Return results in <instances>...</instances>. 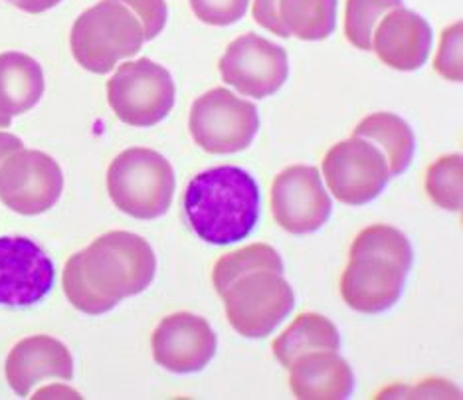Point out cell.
<instances>
[{
  "instance_id": "cell-1",
  "label": "cell",
  "mask_w": 463,
  "mask_h": 400,
  "mask_svg": "<svg viewBox=\"0 0 463 400\" xmlns=\"http://www.w3.org/2000/svg\"><path fill=\"white\" fill-rule=\"evenodd\" d=\"M156 258L149 242L128 230H111L70 256L64 293L81 313L101 315L151 286Z\"/></svg>"
},
{
  "instance_id": "cell-2",
  "label": "cell",
  "mask_w": 463,
  "mask_h": 400,
  "mask_svg": "<svg viewBox=\"0 0 463 400\" xmlns=\"http://www.w3.org/2000/svg\"><path fill=\"white\" fill-rule=\"evenodd\" d=\"M193 233L214 246H228L254 233L261 214V193L246 168L222 165L198 173L183 198Z\"/></svg>"
},
{
  "instance_id": "cell-3",
  "label": "cell",
  "mask_w": 463,
  "mask_h": 400,
  "mask_svg": "<svg viewBox=\"0 0 463 400\" xmlns=\"http://www.w3.org/2000/svg\"><path fill=\"white\" fill-rule=\"evenodd\" d=\"M145 34L139 18L119 0H101L76 18L70 33L73 60L91 73H109L139 54Z\"/></svg>"
},
{
  "instance_id": "cell-4",
  "label": "cell",
  "mask_w": 463,
  "mask_h": 400,
  "mask_svg": "<svg viewBox=\"0 0 463 400\" xmlns=\"http://www.w3.org/2000/svg\"><path fill=\"white\" fill-rule=\"evenodd\" d=\"M176 191L175 168L159 151L131 147L111 161L108 193L111 203L137 220H155L168 213Z\"/></svg>"
},
{
  "instance_id": "cell-5",
  "label": "cell",
  "mask_w": 463,
  "mask_h": 400,
  "mask_svg": "<svg viewBox=\"0 0 463 400\" xmlns=\"http://www.w3.org/2000/svg\"><path fill=\"white\" fill-rule=\"evenodd\" d=\"M232 329L248 339H264L286 321L296 305L289 281L276 270L250 271L218 293Z\"/></svg>"
},
{
  "instance_id": "cell-6",
  "label": "cell",
  "mask_w": 463,
  "mask_h": 400,
  "mask_svg": "<svg viewBox=\"0 0 463 400\" xmlns=\"http://www.w3.org/2000/svg\"><path fill=\"white\" fill-rule=\"evenodd\" d=\"M108 103L121 123L153 128L175 108L176 86L165 66L149 58L125 62L108 80Z\"/></svg>"
},
{
  "instance_id": "cell-7",
  "label": "cell",
  "mask_w": 463,
  "mask_h": 400,
  "mask_svg": "<svg viewBox=\"0 0 463 400\" xmlns=\"http://www.w3.org/2000/svg\"><path fill=\"white\" fill-rule=\"evenodd\" d=\"M188 129L194 143L210 155H234L248 149L260 131V113L251 101L226 88L203 93L191 108Z\"/></svg>"
},
{
  "instance_id": "cell-8",
  "label": "cell",
  "mask_w": 463,
  "mask_h": 400,
  "mask_svg": "<svg viewBox=\"0 0 463 400\" xmlns=\"http://www.w3.org/2000/svg\"><path fill=\"white\" fill-rule=\"evenodd\" d=\"M323 178L331 195L346 206H364L391 181L383 151L363 137L333 145L323 159Z\"/></svg>"
},
{
  "instance_id": "cell-9",
  "label": "cell",
  "mask_w": 463,
  "mask_h": 400,
  "mask_svg": "<svg viewBox=\"0 0 463 400\" xmlns=\"http://www.w3.org/2000/svg\"><path fill=\"white\" fill-rule=\"evenodd\" d=\"M64 193V173L54 157L20 149L0 165V200L23 216L44 214Z\"/></svg>"
},
{
  "instance_id": "cell-10",
  "label": "cell",
  "mask_w": 463,
  "mask_h": 400,
  "mask_svg": "<svg viewBox=\"0 0 463 400\" xmlns=\"http://www.w3.org/2000/svg\"><path fill=\"white\" fill-rule=\"evenodd\" d=\"M271 214L289 234L305 236L329 223L333 200L323 186L319 168L291 165L271 183Z\"/></svg>"
},
{
  "instance_id": "cell-11",
  "label": "cell",
  "mask_w": 463,
  "mask_h": 400,
  "mask_svg": "<svg viewBox=\"0 0 463 400\" xmlns=\"http://www.w3.org/2000/svg\"><path fill=\"white\" fill-rule=\"evenodd\" d=\"M220 76L241 96L266 100L278 93L289 78L286 48L258 34L230 42L218 62Z\"/></svg>"
},
{
  "instance_id": "cell-12",
  "label": "cell",
  "mask_w": 463,
  "mask_h": 400,
  "mask_svg": "<svg viewBox=\"0 0 463 400\" xmlns=\"http://www.w3.org/2000/svg\"><path fill=\"white\" fill-rule=\"evenodd\" d=\"M54 262L26 236L0 238V305L30 308L54 288Z\"/></svg>"
},
{
  "instance_id": "cell-13",
  "label": "cell",
  "mask_w": 463,
  "mask_h": 400,
  "mask_svg": "<svg viewBox=\"0 0 463 400\" xmlns=\"http://www.w3.org/2000/svg\"><path fill=\"white\" fill-rule=\"evenodd\" d=\"M151 347L156 365L175 375H191L203 371L214 359L218 337L204 318L178 311L156 325Z\"/></svg>"
},
{
  "instance_id": "cell-14",
  "label": "cell",
  "mask_w": 463,
  "mask_h": 400,
  "mask_svg": "<svg viewBox=\"0 0 463 400\" xmlns=\"http://www.w3.org/2000/svg\"><path fill=\"white\" fill-rule=\"evenodd\" d=\"M408 271L383 256H349L341 276V296L351 310L374 315L391 310L402 296Z\"/></svg>"
},
{
  "instance_id": "cell-15",
  "label": "cell",
  "mask_w": 463,
  "mask_h": 400,
  "mask_svg": "<svg viewBox=\"0 0 463 400\" xmlns=\"http://www.w3.org/2000/svg\"><path fill=\"white\" fill-rule=\"evenodd\" d=\"M431 46L434 33L424 16L404 6L384 14L373 34V50L378 60L398 71H414L422 68Z\"/></svg>"
},
{
  "instance_id": "cell-16",
  "label": "cell",
  "mask_w": 463,
  "mask_h": 400,
  "mask_svg": "<svg viewBox=\"0 0 463 400\" xmlns=\"http://www.w3.org/2000/svg\"><path fill=\"white\" fill-rule=\"evenodd\" d=\"M10 388L26 398L46 378L71 381L73 359L68 347L50 335H33L10 349L5 365Z\"/></svg>"
},
{
  "instance_id": "cell-17",
  "label": "cell",
  "mask_w": 463,
  "mask_h": 400,
  "mask_svg": "<svg viewBox=\"0 0 463 400\" xmlns=\"http://www.w3.org/2000/svg\"><path fill=\"white\" fill-rule=\"evenodd\" d=\"M289 388L301 400H345L354 391V375L336 351H311L291 363Z\"/></svg>"
},
{
  "instance_id": "cell-18",
  "label": "cell",
  "mask_w": 463,
  "mask_h": 400,
  "mask_svg": "<svg viewBox=\"0 0 463 400\" xmlns=\"http://www.w3.org/2000/svg\"><path fill=\"white\" fill-rule=\"evenodd\" d=\"M44 70L24 52L0 54V113L16 118L38 105L44 96Z\"/></svg>"
},
{
  "instance_id": "cell-19",
  "label": "cell",
  "mask_w": 463,
  "mask_h": 400,
  "mask_svg": "<svg viewBox=\"0 0 463 400\" xmlns=\"http://www.w3.org/2000/svg\"><path fill=\"white\" fill-rule=\"evenodd\" d=\"M354 137H363L383 151L391 176L408 171L416 153V135L400 115L391 111H376L356 125Z\"/></svg>"
},
{
  "instance_id": "cell-20",
  "label": "cell",
  "mask_w": 463,
  "mask_h": 400,
  "mask_svg": "<svg viewBox=\"0 0 463 400\" xmlns=\"http://www.w3.org/2000/svg\"><path fill=\"white\" fill-rule=\"evenodd\" d=\"M341 337L335 323L321 313H301L273 341V355L281 367L289 368L298 357L311 351H339Z\"/></svg>"
},
{
  "instance_id": "cell-21",
  "label": "cell",
  "mask_w": 463,
  "mask_h": 400,
  "mask_svg": "<svg viewBox=\"0 0 463 400\" xmlns=\"http://www.w3.org/2000/svg\"><path fill=\"white\" fill-rule=\"evenodd\" d=\"M336 5L339 0H279L283 33L305 42L329 38L336 26Z\"/></svg>"
},
{
  "instance_id": "cell-22",
  "label": "cell",
  "mask_w": 463,
  "mask_h": 400,
  "mask_svg": "<svg viewBox=\"0 0 463 400\" xmlns=\"http://www.w3.org/2000/svg\"><path fill=\"white\" fill-rule=\"evenodd\" d=\"M256 270H276L283 273V260L269 244H250L224 254L213 270L216 293L226 290L232 281Z\"/></svg>"
},
{
  "instance_id": "cell-23",
  "label": "cell",
  "mask_w": 463,
  "mask_h": 400,
  "mask_svg": "<svg viewBox=\"0 0 463 400\" xmlns=\"http://www.w3.org/2000/svg\"><path fill=\"white\" fill-rule=\"evenodd\" d=\"M373 254L398 262L406 270L414 264V250L402 230L388 224H373L361 230L353 240L349 256Z\"/></svg>"
},
{
  "instance_id": "cell-24",
  "label": "cell",
  "mask_w": 463,
  "mask_h": 400,
  "mask_svg": "<svg viewBox=\"0 0 463 400\" xmlns=\"http://www.w3.org/2000/svg\"><path fill=\"white\" fill-rule=\"evenodd\" d=\"M402 6V0H346L345 34L354 48L373 50V34L383 16Z\"/></svg>"
},
{
  "instance_id": "cell-25",
  "label": "cell",
  "mask_w": 463,
  "mask_h": 400,
  "mask_svg": "<svg viewBox=\"0 0 463 400\" xmlns=\"http://www.w3.org/2000/svg\"><path fill=\"white\" fill-rule=\"evenodd\" d=\"M461 181H463V161L461 155H444L436 163L428 167L426 173V193L436 206L459 213L461 210Z\"/></svg>"
},
{
  "instance_id": "cell-26",
  "label": "cell",
  "mask_w": 463,
  "mask_h": 400,
  "mask_svg": "<svg viewBox=\"0 0 463 400\" xmlns=\"http://www.w3.org/2000/svg\"><path fill=\"white\" fill-rule=\"evenodd\" d=\"M194 16L210 26H232L246 16L250 0H188Z\"/></svg>"
},
{
  "instance_id": "cell-27",
  "label": "cell",
  "mask_w": 463,
  "mask_h": 400,
  "mask_svg": "<svg viewBox=\"0 0 463 400\" xmlns=\"http://www.w3.org/2000/svg\"><path fill=\"white\" fill-rule=\"evenodd\" d=\"M461 23H454L441 33L434 70L448 81H461Z\"/></svg>"
},
{
  "instance_id": "cell-28",
  "label": "cell",
  "mask_w": 463,
  "mask_h": 400,
  "mask_svg": "<svg viewBox=\"0 0 463 400\" xmlns=\"http://www.w3.org/2000/svg\"><path fill=\"white\" fill-rule=\"evenodd\" d=\"M119 3L129 6L135 13V16L139 18L145 42L155 40L165 30L166 16H168V8L165 0H119Z\"/></svg>"
},
{
  "instance_id": "cell-29",
  "label": "cell",
  "mask_w": 463,
  "mask_h": 400,
  "mask_svg": "<svg viewBox=\"0 0 463 400\" xmlns=\"http://www.w3.org/2000/svg\"><path fill=\"white\" fill-rule=\"evenodd\" d=\"M278 5H279V0H254L251 14H254V20L261 28L269 30V33H273L279 38H288L286 33H283L281 23H279Z\"/></svg>"
},
{
  "instance_id": "cell-30",
  "label": "cell",
  "mask_w": 463,
  "mask_h": 400,
  "mask_svg": "<svg viewBox=\"0 0 463 400\" xmlns=\"http://www.w3.org/2000/svg\"><path fill=\"white\" fill-rule=\"evenodd\" d=\"M10 5L24 10L28 14H42L46 13V10L58 6L61 0H8Z\"/></svg>"
},
{
  "instance_id": "cell-31",
  "label": "cell",
  "mask_w": 463,
  "mask_h": 400,
  "mask_svg": "<svg viewBox=\"0 0 463 400\" xmlns=\"http://www.w3.org/2000/svg\"><path fill=\"white\" fill-rule=\"evenodd\" d=\"M24 147L23 139L20 137L13 135V133H6V131H0V165H3L10 155L20 151Z\"/></svg>"
},
{
  "instance_id": "cell-32",
  "label": "cell",
  "mask_w": 463,
  "mask_h": 400,
  "mask_svg": "<svg viewBox=\"0 0 463 400\" xmlns=\"http://www.w3.org/2000/svg\"><path fill=\"white\" fill-rule=\"evenodd\" d=\"M10 123H13V118H8V115H5V113H0V129L10 128Z\"/></svg>"
}]
</instances>
